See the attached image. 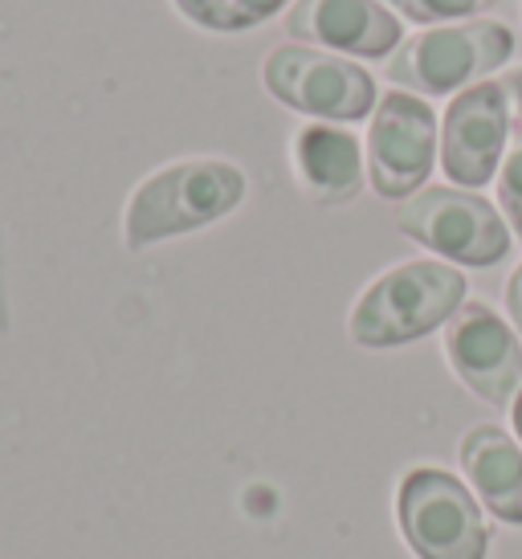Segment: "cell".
I'll list each match as a JSON object with an SVG mask.
<instances>
[{"instance_id":"6da1fadb","label":"cell","mask_w":522,"mask_h":559,"mask_svg":"<svg viewBox=\"0 0 522 559\" xmlns=\"http://www.w3.org/2000/svg\"><path fill=\"white\" fill-rule=\"evenodd\" d=\"M249 176L225 156H185L147 171L123 204V246L143 253L209 229L246 204Z\"/></svg>"},{"instance_id":"7a4b0ae2","label":"cell","mask_w":522,"mask_h":559,"mask_svg":"<svg viewBox=\"0 0 522 559\" xmlns=\"http://www.w3.org/2000/svg\"><path fill=\"white\" fill-rule=\"evenodd\" d=\"M465 307V274L441 258H408L380 270L355 295L347 335L368 352L404 347L441 331Z\"/></svg>"},{"instance_id":"3957f363","label":"cell","mask_w":522,"mask_h":559,"mask_svg":"<svg viewBox=\"0 0 522 559\" xmlns=\"http://www.w3.org/2000/svg\"><path fill=\"white\" fill-rule=\"evenodd\" d=\"M514 58V33L502 21H449L404 37L384 62V79L396 91L441 98L486 82Z\"/></svg>"},{"instance_id":"277c9868","label":"cell","mask_w":522,"mask_h":559,"mask_svg":"<svg viewBox=\"0 0 522 559\" xmlns=\"http://www.w3.org/2000/svg\"><path fill=\"white\" fill-rule=\"evenodd\" d=\"M261 86L274 103L307 115L315 123L352 127L359 119H371V110L380 103L368 66L331 49L302 46V41H282L265 53Z\"/></svg>"},{"instance_id":"5b68a950","label":"cell","mask_w":522,"mask_h":559,"mask_svg":"<svg viewBox=\"0 0 522 559\" xmlns=\"http://www.w3.org/2000/svg\"><path fill=\"white\" fill-rule=\"evenodd\" d=\"M396 229L413 237L416 246L432 249V258L470 270H490L507 262L514 234L507 217L498 213L474 188L429 185L396 209Z\"/></svg>"},{"instance_id":"8992f818","label":"cell","mask_w":522,"mask_h":559,"mask_svg":"<svg viewBox=\"0 0 522 559\" xmlns=\"http://www.w3.org/2000/svg\"><path fill=\"white\" fill-rule=\"evenodd\" d=\"M396 523L416 559H486L490 551L477 495L441 466H413L400 478Z\"/></svg>"},{"instance_id":"52a82bcc","label":"cell","mask_w":522,"mask_h":559,"mask_svg":"<svg viewBox=\"0 0 522 559\" xmlns=\"http://www.w3.org/2000/svg\"><path fill=\"white\" fill-rule=\"evenodd\" d=\"M368 185L384 201H408L429 185L441 156V123L429 98L408 91H384L364 135Z\"/></svg>"},{"instance_id":"ba28073f","label":"cell","mask_w":522,"mask_h":559,"mask_svg":"<svg viewBox=\"0 0 522 559\" xmlns=\"http://www.w3.org/2000/svg\"><path fill=\"white\" fill-rule=\"evenodd\" d=\"M441 352L449 372L458 376L477 401L507 408L522 389V340L507 314H498L486 298H465L446 326Z\"/></svg>"},{"instance_id":"9c48e42d","label":"cell","mask_w":522,"mask_h":559,"mask_svg":"<svg viewBox=\"0 0 522 559\" xmlns=\"http://www.w3.org/2000/svg\"><path fill=\"white\" fill-rule=\"evenodd\" d=\"M514 140V103L507 82H477L470 91L449 98L441 115V171L449 185L482 188L490 185L502 156Z\"/></svg>"},{"instance_id":"30bf717a","label":"cell","mask_w":522,"mask_h":559,"mask_svg":"<svg viewBox=\"0 0 522 559\" xmlns=\"http://www.w3.org/2000/svg\"><path fill=\"white\" fill-rule=\"evenodd\" d=\"M282 29L290 41L343 58H392L408 37L404 16L384 0H294Z\"/></svg>"},{"instance_id":"8fae6325","label":"cell","mask_w":522,"mask_h":559,"mask_svg":"<svg viewBox=\"0 0 522 559\" xmlns=\"http://www.w3.org/2000/svg\"><path fill=\"white\" fill-rule=\"evenodd\" d=\"M290 168L298 192L319 209L352 204L368 180L364 140L343 123H307L290 135Z\"/></svg>"},{"instance_id":"7c38bea8","label":"cell","mask_w":522,"mask_h":559,"mask_svg":"<svg viewBox=\"0 0 522 559\" xmlns=\"http://www.w3.org/2000/svg\"><path fill=\"white\" fill-rule=\"evenodd\" d=\"M461 469L498 523L522 527V445L502 425H474L461 437Z\"/></svg>"},{"instance_id":"4fadbf2b","label":"cell","mask_w":522,"mask_h":559,"mask_svg":"<svg viewBox=\"0 0 522 559\" xmlns=\"http://www.w3.org/2000/svg\"><path fill=\"white\" fill-rule=\"evenodd\" d=\"M192 29L204 33H249L286 13L294 0H168Z\"/></svg>"},{"instance_id":"5bb4252c","label":"cell","mask_w":522,"mask_h":559,"mask_svg":"<svg viewBox=\"0 0 522 559\" xmlns=\"http://www.w3.org/2000/svg\"><path fill=\"white\" fill-rule=\"evenodd\" d=\"M404 21H413L420 29L429 25H449V21H474L486 13L494 0H388Z\"/></svg>"},{"instance_id":"9a60e30c","label":"cell","mask_w":522,"mask_h":559,"mask_svg":"<svg viewBox=\"0 0 522 559\" xmlns=\"http://www.w3.org/2000/svg\"><path fill=\"white\" fill-rule=\"evenodd\" d=\"M498 213L507 217L514 241H522V131L510 140L502 168H498Z\"/></svg>"},{"instance_id":"2e32d148","label":"cell","mask_w":522,"mask_h":559,"mask_svg":"<svg viewBox=\"0 0 522 559\" xmlns=\"http://www.w3.org/2000/svg\"><path fill=\"white\" fill-rule=\"evenodd\" d=\"M507 314L510 323H514V331H522V262L514 265V274L507 282Z\"/></svg>"},{"instance_id":"e0dca14e","label":"cell","mask_w":522,"mask_h":559,"mask_svg":"<svg viewBox=\"0 0 522 559\" xmlns=\"http://www.w3.org/2000/svg\"><path fill=\"white\" fill-rule=\"evenodd\" d=\"M502 82H507L510 103H514V119H522V66H519V70H510V74Z\"/></svg>"},{"instance_id":"ac0fdd59","label":"cell","mask_w":522,"mask_h":559,"mask_svg":"<svg viewBox=\"0 0 522 559\" xmlns=\"http://www.w3.org/2000/svg\"><path fill=\"white\" fill-rule=\"evenodd\" d=\"M510 420H514V433H519V445H522V389L514 396V404H510Z\"/></svg>"}]
</instances>
